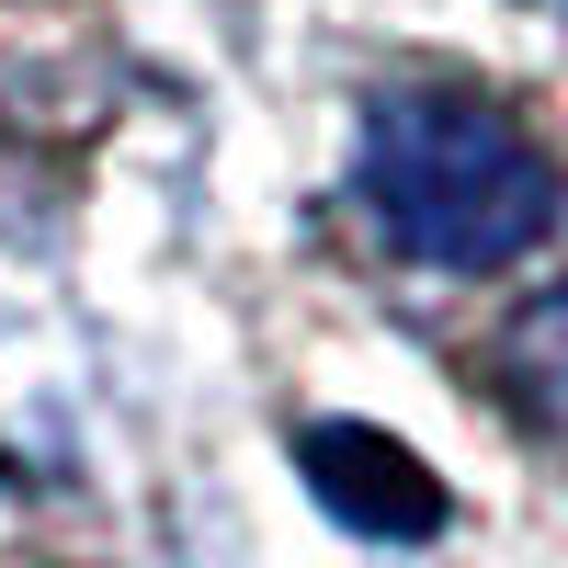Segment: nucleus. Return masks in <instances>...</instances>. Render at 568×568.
<instances>
[{"instance_id":"f03ea898","label":"nucleus","mask_w":568,"mask_h":568,"mask_svg":"<svg viewBox=\"0 0 568 568\" xmlns=\"http://www.w3.org/2000/svg\"><path fill=\"white\" fill-rule=\"evenodd\" d=\"M296 478L318 489L329 524H353L375 546H420V535H444V478L420 466L398 433H375V420H307L296 433Z\"/></svg>"},{"instance_id":"f257e3e1","label":"nucleus","mask_w":568,"mask_h":568,"mask_svg":"<svg viewBox=\"0 0 568 568\" xmlns=\"http://www.w3.org/2000/svg\"><path fill=\"white\" fill-rule=\"evenodd\" d=\"M353 205L409 273H511L557 240L568 171L511 125L489 91L455 80H398L353 125Z\"/></svg>"},{"instance_id":"7ed1b4c3","label":"nucleus","mask_w":568,"mask_h":568,"mask_svg":"<svg viewBox=\"0 0 568 568\" xmlns=\"http://www.w3.org/2000/svg\"><path fill=\"white\" fill-rule=\"evenodd\" d=\"M511 387H524L535 420H557V433H568V284H557L524 329H511Z\"/></svg>"}]
</instances>
